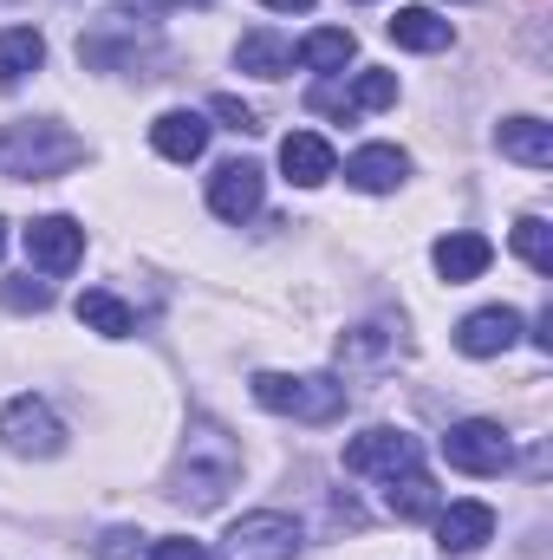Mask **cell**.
<instances>
[{"label":"cell","mask_w":553,"mask_h":560,"mask_svg":"<svg viewBox=\"0 0 553 560\" xmlns=\"http://www.w3.org/2000/svg\"><path fill=\"white\" fill-rule=\"evenodd\" d=\"M242 476V450L215 430V423H196L189 450H183V469H176V495L196 502V509H215Z\"/></svg>","instance_id":"6da1fadb"},{"label":"cell","mask_w":553,"mask_h":560,"mask_svg":"<svg viewBox=\"0 0 553 560\" xmlns=\"http://www.w3.org/2000/svg\"><path fill=\"white\" fill-rule=\"evenodd\" d=\"M255 405L274 411V418L332 423V418H345V385L326 378V372H306V378H293V372H261V378H255Z\"/></svg>","instance_id":"7a4b0ae2"},{"label":"cell","mask_w":553,"mask_h":560,"mask_svg":"<svg viewBox=\"0 0 553 560\" xmlns=\"http://www.w3.org/2000/svg\"><path fill=\"white\" fill-rule=\"evenodd\" d=\"M79 156H85V143L72 138V131H59V125H33V118H20V125L0 131V163H7L13 176H33V183L72 170Z\"/></svg>","instance_id":"3957f363"},{"label":"cell","mask_w":553,"mask_h":560,"mask_svg":"<svg viewBox=\"0 0 553 560\" xmlns=\"http://www.w3.org/2000/svg\"><path fill=\"white\" fill-rule=\"evenodd\" d=\"M443 463L462 469V476H502L515 463V443H508V430L495 418H462L443 436Z\"/></svg>","instance_id":"277c9868"},{"label":"cell","mask_w":553,"mask_h":560,"mask_svg":"<svg viewBox=\"0 0 553 560\" xmlns=\"http://www.w3.org/2000/svg\"><path fill=\"white\" fill-rule=\"evenodd\" d=\"M222 555L228 560H293L299 555V522L280 515V509H255V515H242L228 528Z\"/></svg>","instance_id":"5b68a950"},{"label":"cell","mask_w":553,"mask_h":560,"mask_svg":"<svg viewBox=\"0 0 553 560\" xmlns=\"http://www.w3.org/2000/svg\"><path fill=\"white\" fill-rule=\"evenodd\" d=\"M0 443H7L13 456H59V450H66V423L52 418L46 398H13V405L0 411Z\"/></svg>","instance_id":"8992f818"},{"label":"cell","mask_w":553,"mask_h":560,"mask_svg":"<svg viewBox=\"0 0 553 560\" xmlns=\"http://www.w3.org/2000/svg\"><path fill=\"white\" fill-rule=\"evenodd\" d=\"M411 463H423V450H416L411 430H391V423H378V430H365V436L345 443V469L352 476H398Z\"/></svg>","instance_id":"52a82bcc"},{"label":"cell","mask_w":553,"mask_h":560,"mask_svg":"<svg viewBox=\"0 0 553 560\" xmlns=\"http://www.w3.org/2000/svg\"><path fill=\"white\" fill-rule=\"evenodd\" d=\"M79 255H85V229H79L72 215H39V222L26 229V261H33L39 275H72Z\"/></svg>","instance_id":"ba28073f"},{"label":"cell","mask_w":553,"mask_h":560,"mask_svg":"<svg viewBox=\"0 0 553 560\" xmlns=\"http://www.w3.org/2000/svg\"><path fill=\"white\" fill-rule=\"evenodd\" d=\"M261 196H268V183H261V163H248V156H235L209 176V209L222 222H248L261 209Z\"/></svg>","instance_id":"9c48e42d"},{"label":"cell","mask_w":553,"mask_h":560,"mask_svg":"<svg viewBox=\"0 0 553 560\" xmlns=\"http://www.w3.org/2000/svg\"><path fill=\"white\" fill-rule=\"evenodd\" d=\"M385 105H398V72H358L352 92H345V85H319V92H313V112H339V118L385 112Z\"/></svg>","instance_id":"30bf717a"},{"label":"cell","mask_w":553,"mask_h":560,"mask_svg":"<svg viewBox=\"0 0 553 560\" xmlns=\"http://www.w3.org/2000/svg\"><path fill=\"white\" fill-rule=\"evenodd\" d=\"M482 541H495V509L489 502H449V509H436V548L443 555H475Z\"/></svg>","instance_id":"8fae6325"},{"label":"cell","mask_w":553,"mask_h":560,"mask_svg":"<svg viewBox=\"0 0 553 560\" xmlns=\"http://www.w3.org/2000/svg\"><path fill=\"white\" fill-rule=\"evenodd\" d=\"M521 339V313L515 306H482V313H469L462 326H456V346L469 352V359H495V352H508Z\"/></svg>","instance_id":"7c38bea8"},{"label":"cell","mask_w":553,"mask_h":560,"mask_svg":"<svg viewBox=\"0 0 553 560\" xmlns=\"http://www.w3.org/2000/svg\"><path fill=\"white\" fill-rule=\"evenodd\" d=\"M404 176H411V156H404L398 143H365V150H352V163H345V183L365 189V196H385V189H398Z\"/></svg>","instance_id":"4fadbf2b"},{"label":"cell","mask_w":553,"mask_h":560,"mask_svg":"<svg viewBox=\"0 0 553 560\" xmlns=\"http://www.w3.org/2000/svg\"><path fill=\"white\" fill-rule=\"evenodd\" d=\"M280 170H286L299 189H319V183L339 170V156H332V143L319 138V131H293V138H280Z\"/></svg>","instance_id":"5bb4252c"},{"label":"cell","mask_w":553,"mask_h":560,"mask_svg":"<svg viewBox=\"0 0 553 560\" xmlns=\"http://www.w3.org/2000/svg\"><path fill=\"white\" fill-rule=\"evenodd\" d=\"M150 143H156V156H169V163H196V156L209 150V118H202V112H163V118L150 125Z\"/></svg>","instance_id":"9a60e30c"},{"label":"cell","mask_w":553,"mask_h":560,"mask_svg":"<svg viewBox=\"0 0 553 560\" xmlns=\"http://www.w3.org/2000/svg\"><path fill=\"white\" fill-rule=\"evenodd\" d=\"M430 261H436V275L449 280V287H462V280H482V268L495 261V248H489L482 235L456 229V235H443V242L430 248Z\"/></svg>","instance_id":"2e32d148"},{"label":"cell","mask_w":553,"mask_h":560,"mask_svg":"<svg viewBox=\"0 0 553 560\" xmlns=\"http://www.w3.org/2000/svg\"><path fill=\"white\" fill-rule=\"evenodd\" d=\"M235 66H242V72H255V79H280V72H293V39L274 33V26H255V33H242Z\"/></svg>","instance_id":"e0dca14e"},{"label":"cell","mask_w":553,"mask_h":560,"mask_svg":"<svg viewBox=\"0 0 553 560\" xmlns=\"http://www.w3.org/2000/svg\"><path fill=\"white\" fill-rule=\"evenodd\" d=\"M495 143H502V156H508V163L553 170V125H541V118H508V125L495 131Z\"/></svg>","instance_id":"ac0fdd59"},{"label":"cell","mask_w":553,"mask_h":560,"mask_svg":"<svg viewBox=\"0 0 553 560\" xmlns=\"http://www.w3.org/2000/svg\"><path fill=\"white\" fill-rule=\"evenodd\" d=\"M385 33H391L404 52H443V46L456 39V33H449V20H443V13H430V7H398Z\"/></svg>","instance_id":"d6986e66"},{"label":"cell","mask_w":553,"mask_h":560,"mask_svg":"<svg viewBox=\"0 0 553 560\" xmlns=\"http://www.w3.org/2000/svg\"><path fill=\"white\" fill-rule=\"evenodd\" d=\"M391 489H385V509L398 515V522H423V515H436V482L423 476V463L411 469H398V476H385Z\"/></svg>","instance_id":"ffe728a7"},{"label":"cell","mask_w":553,"mask_h":560,"mask_svg":"<svg viewBox=\"0 0 553 560\" xmlns=\"http://www.w3.org/2000/svg\"><path fill=\"white\" fill-rule=\"evenodd\" d=\"M79 319H85L92 332H105V339H125V332L138 326V319H131V306H125L111 287H85V293H79Z\"/></svg>","instance_id":"44dd1931"},{"label":"cell","mask_w":553,"mask_h":560,"mask_svg":"<svg viewBox=\"0 0 553 560\" xmlns=\"http://www.w3.org/2000/svg\"><path fill=\"white\" fill-rule=\"evenodd\" d=\"M39 59H46V39L33 26H7L0 33V85H20L26 72H39Z\"/></svg>","instance_id":"7402d4cb"},{"label":"cell","mask_w":553,"mask_h":560,"mask_svg":"<svg viewBox=\"0 0 553 560\" xmlns=\"http://www.w3.org/2000/svg\"><path fill=\"white\" fill-rule=\"evenodd\" d=\"M352 52H358V39H352L345 26H319V33H306V39H299V52H293V59H299V66H313V72H339Z\"/></svg>","instance_id":"603a6c76"},{"label":"cell","mask_w":553,"mask_h":560,"mask_svg":"<svg viewBox=\"0 0 553 560\" xmlns=\"http://www.w3.org/2000/svg\"><path fill=\"white\" fill-rule=\"evenodd\" d=\"M515 255H521L534 275H553V229L541 215H521V222H515Z\"/></svg>","instance_id":"cb8c5ba5"},{"label":"cell","mask_w":553,"mask_h":560,"mask_svg":"<svg viewBox=\"0 0 553 560\" xmlns=\"http://www.w3.org/2000/svg\"><path fill=\"white\" fill-rule=\"evenodd\" d=\"M385 346H391V332H385V326H358V332H345V339H339V359H378Z\"/></svg>","instance_id":"d4e9b609"},{"label":"cell","mask_w":553,"mask_h":560,"mask_svg":"<svg viewBox=\"0 0 553 560\" xmlns=\"http://www.w3.org/2000/svg\"><path fill=\"white\" fill-rule=\"evenodd\" d=\"M0 300H7L13 313H46V300H52V293H46L39 280H7V287H0Z\"/></svg>","instance_id":"484cf974"},{"label":"cell","mask_w":553,"mask_h":560,"mask_svg":"<svg viewBox=\"0 0 553 560\" xmlns=\"http://www.w3.org/2000/svg\"><path fill=\"white\" fill-rule=\"evenodd\" d=\"M209 112H215V118H222V125H228V131H242V138H248V131H261V118H255V112H248V105H242V98H228V92H222V98H215V105H209Z\"/></svg>","instance_id":"4316f807"},{"label":"cell","mask_w":553,"mask_h":560,"mask_svg":"<svg viewBox=\"0 0 553 560\" xmlns=\"http://www.w3.org/2000/svg\"><path fill=\"white\" fill-rule=\"evenodd\" d=\"M150 560H209V548H202V541H189V535H169V541H156V548H150Z\"/></svg>","instance_id":"83f0119b"},{"label":"cell","mask_w":553,"mask_h":560,"mask_svg":"<svg viewBox=\"0 0 553 560\" xmlns=\"http://www.w3.org/2000/svg\"><path fill=\"white\" fill-rule=\"evenodd\" d=\"M131 541H138L131 528H111V535L98 541V555H105V560H125V555H131Z\"/></svg>","instance_id":"f1b7e54d"},{"label":"cell","mask_w":553,"mask_h":560,"mask_svg":"<svg viewBox=\"0 0 553 560\" xmlns=\"http://www.w3.org/2000/svg\"><path fill=\"white\" fill-rule=\"evenodd\" d=\"M268 7H274V13H306L313 0H268Z\"/></svg>","instance_id":"f546056e"},{"label":"cell","mask_w":553,"mask_h":560,"mask_svg":"<svg viewBox=\"0 0 553 560\" xmlns=\"http://www.w3.org/2000/svg\"><path fill=\"white\" fill-rule=\"evenodd\" d=\"M0 255H7V222H0Z\"/></svg>","instance_id":"4dcf8cb0"}]
</instances>
